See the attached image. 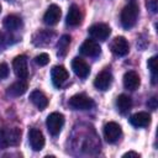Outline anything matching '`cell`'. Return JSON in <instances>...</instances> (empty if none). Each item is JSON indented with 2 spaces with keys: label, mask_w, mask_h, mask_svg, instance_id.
I'll return each instance as SVG.
<instances>
[{
  "label": "cell",
  "mask_w": 158,
  "mask_h": 158,
  "mask_svg": "<svg viewBox=\"0 0 158 158\" xmlns=\"http://www.w3.org/2000/svg\"><path fill=\"white\" fill-rule=\"evenodd\" d=\"M139 9L136 1L128 2L121 11V25L123 28H131L136 25L137 19H138Z\"/></svg>",
  "instance_id": "1"
},
{
  "label": "cell",
  "mask_w": 158,
  "mask_h": 158,
  "mask_svg": "<svg viewBox=\"0 0 158 158\" xmlns=\"http://www.w3.org/2000/svg\"><path fill=\"white\" fill-rule=\"evenodd\" d=\"M69 106L73 110H90L94 107V100L90 99L89 96L84 95V94H77L73 95L69 101H68Z\"/></svg>",
  "instance_id": "2"
},
{
  "label": "cell",
  "mask_w": 158,
  "mask_h": 158,
  "mask_svg": "<svg viewBox=\"0 0 158 158\" xmlns=\"http://www.w3.org/2000/svg\"><path fill=\"white\" fill-rule=\"evenodd\" d=\"M46 125L47 128L49 131L51 135L56 136L60 132L63 125H64V116L60 112H52L48 115L47 120H46Z\"/></svg>",
  "instance_id": "3"
},
{
  "label": "cell",
  "mask_w": 158,
  "mask_h": 158,
  "mask_svg": "<svg viewBox=\"0 0 158 158\" xmlns=\"http://www.w3.org/2000/svg\"><path fill=\"white\" fill-rule=\"evenodd\" d=\"M111 33V30L105 23H95L89 27V35L93 40L96 41H105Z\"/></svg>",
  "instance_id": "4"
},
{
  "label": "cell",
  "mask_w": 158,
  "mask_h": 158,
  "mask_svg": "<svg viewBox=\"0 0 158 158\" xmlns=\"http://www.w3.org/2000/svg\"><path fill=\"white\" fill-rule=\"evenodd\" d=\"M69 77V73L68 70L63 67V65H56L52 68L51 70V79H52V83L54 86L57 88H60L68 79Z\"/></svg>",
  "instance_id": "5"
},
{
  "label": "cell",
  "mask_w": 158,
  "mask_h": 158,
  "mask_svg": "<svg viewBox=\"0 0 158 158\" xmlns=\"http://www.w3.org/2000/svg\"><path fill=\"white\" fill-rule=\"evenodd\" d=\"M12 68H14V72L19 79H26L28 77L26 56H17L12 62Z\"/></svg>",
  "instance_id": "6"
},
{
  "label": "cell",
  "mask_w": 158,
  "mask_h": 158,
  "mask_svg": "<svg viewBox=\"0 0 158 158\" xmlns=\"http://www.w3.org/2000/svg\"><path fill=\"white\" fill-rule=\"evenodd\" d=\"M121 126L114 121L107 122L104 127V137L109 143L116 142L121 136Z\"/></svg>",
  "instance_id": "7"
},
{
  "label": "cell",
  "mask_w": 158,
  "mask_h": 158,
  "mask_svg": "<svg viewBox=\"0 0 158 158\" xmlns=\"http://www.w3.org/2000/svg\"><path fill=\"white\" fill-rule=\"evenodd\" d=\"M110 48H111V52L114 54L122 57V56H126L128 53L130 46H128V42H127V40L125 37L118 36V37H115L114 38V41L111 42Z\"/></svg>",
  "instance_id": "8"
},
{
  "label": "cell",
  "mask_w": 158,
  "mask_h": 158,
  "mask_svg": "<svg viewBox=\"0 0 158 158\" xmlns=\"http://www.w3.org/2000/svg\"><path fill=\"white\" fill-rule=\"evenodd\" d=\"M112 84V74L109 72V70H102L100 72L95 80H94V85L98 90H101V91H105L107 90Z\"/></svg>",
  "instance_id": "9"
},
{
  "label": "cell",
  "mask_w": 158,
  "mask_h": 158,
  "mask_svg": "<svg viewBox=\"0 0 158 158\" xmlns=\"http://www.w3.org/2000/svg\"><path fill=\"white\" fill-rule=\"evenodd\" d=\"M80 53L86 57H96L101 53V48L95 40H85L80 46Z\"/></svg>",
  "instance_id": "10"
},
{
  "label": "cell",
  "mask_w": 158,
  "mask_h": 158,
  "mask_svg": "<svg viewBox=\"0 0 158 158\" xmlns=\"http://www.w3.org/2000/svg\"><path fill=\"white\" fill-rule=\"evenodd\" d=\"M28 141H30V146L33 151H41L44 146V136L37 128H31L30 130Z\"/></svg>",
  "instance_id": "11"
},
{
  "label": "cell",
  "mask_w": 158,
  "mask_h": 158,
  "mask_svg": "<svg viewBox=\"0 0 158 158\" xmlns=\"http://www.w3.org/2000/svg\"><path fill=\"white\" fill-rule=\"evenodd\" d=\"M60 15H62V11H60L59 6H57L56 4H53V5H51L47 9V11H46V14L43 16V21H44L46 25L53 26V25H56L59 21Z\"/></svg>",
  "instance_id": "12"
},
{
  "label": "cell",
  "mask_w": 158,
  "mask_h": 158,
  "mask_svg": "<svg viewBox=\"0 0 158 158\" xmlns=\"http://www.w3.org/2000/svg\"><path fill=\"white\" fill-rule=\"evenodd\" d=\"M72 69L79 78H83V79L86 78L90 73V68H89L88 63L84 59L78 58V57L72 60Z\"/></svg>",
  "instance_id": "13"
},
{
  "label": "cell",
  "mask_w": 158,
  "mask_h": 158,
  "mask_svg": "<svg viewBox=\"0 0 158 158\" xmlns=\"http://www.w3.org/2000/svg\"><path fill=\"white\" fill-rule=\"evenodd\" d=\"M130 122L135 127H146L151 123V115L144 111L136 112L130 117Z\"/></svg>",
  "instance_id": "14"
},
{
  "label": "cell",
  "mask_w": 158,
  "mask_h": 158,
  "mask_svg": "<svg viewBox=\"0 0 158 158\" xmlns=\"http://www.w3.org/2000/svg\"><path fill=\"white\" fill-rule=\"evenodd\" d=\"M139 77L136 72L133 70H130V72H126L125 75H123V85L127 90H136L138 86H139Z\"/></svg>",
  "instance_id": "15"
},
{
  "label": "cell",
  "mask_w": 158,
  "mask_h": 158,
  "mask_svg": "<svg viewBox=\"0 0 158 158\" xmlns=\"http://www.w3.org/2000/svg\"><path fill=\"white\" fill-rule=\"evenodd\" d=\"M30 100H31L32 104H33L36 107H38L40 110H44V109L47 107V105H48V99H47V96H46L42 91H40V90H33V91L30 94Z\"/></svg>",
  "instance_id": "16"
},
{
  "label": "cell",
  "mask_w": 158,
  "mask_h": 158,
  "mask_svg": "<svg viewBox=\"0 0 158 158\" xmlns=\"http://www.w3.org/2000/svg\"><path fill=\"white\" fill-rule=\"evenodd\" d=\"M81 22V12L77 5H72L68 10L67 15V23L69 26H78Z\"/></svg>",
  "instance_id": "17"
},
{
  "label": "cell",
  "mask_w": 158,
  "mask_h": 158,
  "mask_svg": "<svg viewBox=\"0 0 158 158\" xmlns=\"http://www.w3.org/2000/svg\"><path fill=\"white\" fill-rule=\"evenodd\" d=\"M26 90H27V83L25 81V79H20V80L12 83L7 88V94L11 96H20V95L25 94Z\"/></svg>",
  "instance_id": "18"
},
{
  "label": "cell",
  "mask_w": 158,
  "mask_h": 158,
  "mask_svg": "<svg viewBox=\"0 0 158 158\" xmlns=\"http://www.w3.org/2000/svg\"><path fill=\"white\" fill-rule=\"evenodd\" d=\"M2 25L7 31H16L22 26V21L16 15H9V16H6L4 19Z\"/></svg>",
  "instance_id": "19"
},
{
  "label": "cell",
  "mask_w": 158,
  "mask_h": 158,
  "mask_svg": "<svg viewBox=\"0 0 158 158\" xmlns=\"http://www.w3.org/2000/svg\"><path fill=\"white\" fill-rule=\"evenodd\" d=\"M116 106H117V110L121 114H126V112L130 111V109L132 106V100H131L130 96H127L125 94H121L116 99Z\"/></svg>",
  "instance_id": "20"
},
{
  "label": "cell",
  "mask_w": 158,
  "mask_h": 158,
  "mask_svg": "<svg viewBox=\"0 0 158 158\" xmlns=\"http://www.w3.org/2000/svg\"><path fill=\"white\" fill-rule=\"evenodd\" d=\"M69 44H70V37L68 35H63L58 43H57V48H58V56L59 57H64L68 52V48H69Z\"/></svg>",
  "instance_id": "21"
},
{
  "label": "cell",
  "mask_w": 158,
  "mask_h": 158,
  "mask_svg": "<svg viewBox=\"0 0 158 158\" xmlns=\"http://www.w3.org/2000/svg\"><path fill=\"white\" fill-rule=\"evenodd\" d=\"M7 137H9V144L10 146H17L21 141V130L17 127L7 130Z\"/></svg>",
  "instance_id": "22"
},
{
  "label": "cell",
  "mask_w": 158,
  "mask_h": 158,
  "mask_svg": "<svg viewBox=\"0 0 158 158\" xmlns=\"http://www.w3.org/2000/svg\"><path fill=\"white\" fill-rule=\"evenodd\" d=\"M48 62H49V56L47 53H40L38 56L35 57V63L40 67H43V65L48 64Z\"/></svg>",
  "instance_id": "23"
},
{
  "label": "cell",
  "mask_w": 158,
  "mask_h": 158,
  "mask_svg": "<svg viewBox=\"0 0 158 158\" xmlns=\"http://www.w3.org/2000/svg\"><path fill=\"white\" fill-rule=\"evenodd\" d=\"M148 68L153 77V83H156V75H157V57H151L148 59Z\"/></svg>",
  "instance_id": "24"
},
{
  "label": "cell",
  "mask_w": 158,
  "mask_h": 158,
  "mask_svg": "<svg viewBox=\"0 0 158 158\" xmlns=\"http://www.w3.org/2000/svg\"><path fill=\"white\" fill-rule=\"evenodd\" d=\"M9 137H7V130L0 128V149H4L9 147Z\"/></svg>",
  "instance_id": "25"
},
{
  "label": "cell",
  "mask_w": 158,
  "mask_h": 158,
  "mask_svg": "<svg viewBox=\"0 0 158 158\" xmlns=\"http://www.w3.org/2000/svg\"><path fill=\"white\" fill-rule=\"evenodd\" d=\"M146 5H147V7L151 12H153V14L157 12V10H158V1L157 0H147Z\"/></svg>",
  "instance_id": "26"
},
{
  "label": "cell",
  "mask_w": 158,
  "mask_h": 158,
  "mask_svg": "<svg viewBox=\"0 0 158 158\" xmlns=\"http://www.w3.org/2000/svg\"><path fill=\"white\" fill-rule=\"evenodd\" d=\"M9 75V67L6 63H1L0 64V80L5 79Z\"/></svg>",
  "instance_id": "27"
},
{
  "label": "cell",
  "mask_w": 158,
  "mask_h": 158,
  "mask_svg": "<svg viewBox=\"0 0 158 158\" xmlns=\"http://www.w3.org/2000/svg\"><path fill=\"white\" fill-rule=\"evenodd\" d=\"M147 106L148 107H151L152 110H156L157 109V99L153 96V98H151L148 101H147Z\"/></svg>",
  "instance_id": "28"
},
{
  "label": "cell",
  "mask_w": 158,
  "mask_h": 158,
  "mask_svg": "<svg viewBox=\"0 0 158 158\" xmlns=\"http://www.w3.org/2000/svg\"><path fill=\"white\" fill-rule=\"evenodd\" d=\"M122 157H123V158H126V157H135V158H138L139 154L136 153V152H127V153H125Z\"/></svg>",
  "instance_id": "29"
},
{
  "label": "cell",
  "mask_w": 158,
  "mask_h": 158,
  "mask_svg": "<svg viewBox=\"0 0 158 158\" xmlns=\"http://www.w3.org/2000/svg\"><path fill=\"white\" fill-rule=\"evenodd\" d=\"M0 11H1V5H0Z\"/></svg>",
  "instance_id": "30"
}]
</instances>
